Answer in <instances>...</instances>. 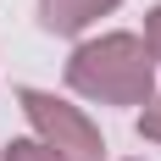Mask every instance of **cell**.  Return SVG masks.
<instances>
[{
	"mask_svg": "<svg viewBox=\"0 0 161 161\" xmlns=\"http://www.w3.org/2000/svg\"><path fill=\"white\" fill-rule=\"evenodd\" d=\"M150 50L145 39L133 33H100V39H83L67 61V83L89 100H106V106H145L150 100Z\"/></svg>",
	"mask_w": 161,
	"mask_h": 161,
	"instance_id": "1",
	"label": "cell"
},
{
	"mask_svg": "<svg viewBox=\"0 0 161 161\" xmlns=\"http://www.w3.org/2000/svg\"><path fill=\"white\" fill-rule=\"evenodd\" d=\"M17 100H22V111H28L33 133H39V139H45L61 161H106L100 128L78 111V106H67V100L45 95V89H22Z\"/></svg>",
	"mask_w": 161,
	"mask_h": 161,
	"instance_id": "2",
	"label": "cell"
},
{
	"mask_svg": "<svg viewBox=\"0 0 161 161\" xmlns=\"http://www.w3.org/2000/svg\"><path fill=\"white\" fill-rule=\"evenodd\" d=\"M117 0H39V22L50 33H83L95 17H106Z\"/></svg>",
	"mask_w": 161,
	"mask_h": 161,
	"instance_id": "3",
	"label": "cell"
},
{
	"mask_svg": "<svg viewBox=\"0 0 161 161\" xmlns=\"http://www.w3.org/2000/svg\"><path fill=\"white\" fill-rule=\"evenodd\" d=\"M0 161H61V156H56V150H50L45 139H11Z\"/></svg>",
	"mask_w": 161,
	"mask_h": 161,
	"instance_id": "4",
	"label": "cell"
},
{
	"mask_svg": "<svg viewBox=\"0 0 161 161\" xmlns=\"http://www.w3.org/2000/svg\"><path fill=\"white\" fill-rule=\"evenodd\" d=\"M139 133H145V139H161V100H145V111H139Z\"/></svg>",
	"mask_w": 161,
	"mask_h": 161,
	"instance_id": "5",
	"label": "cell"
},
{
	"mask_svg": "<svg viewBox=\"0 0 161 161\" xmlns=\"http://www.w3.org/2000/svg\"><path fill=\"white\" fill-rule=\"evenodd\" d=\"M145 50H150V61H161V6L145 17Z\"/></svg>",
	"mask_w": 161,
	"mask_h": 161,
	"instance_id": "6",
	"label": "cell"
}]
</instances>
